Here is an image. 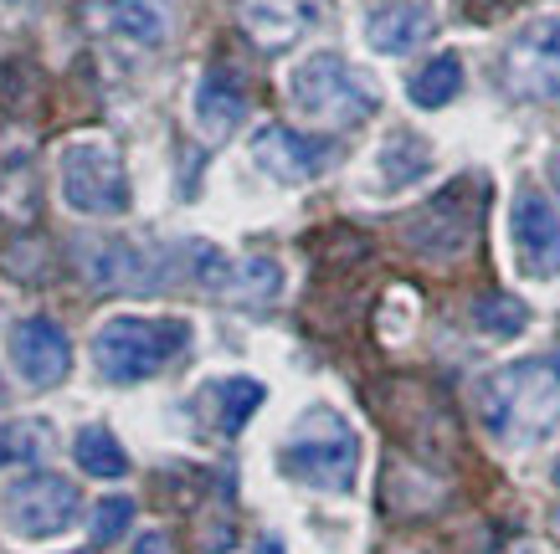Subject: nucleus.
<instances>
[{
    "instance_id": "12",
    "label": "nucleus",
    "mask_w": 560,
    "mask_h": 554,
    "mask_svg": "<svg viewBox=\"0 0 560 554\" xmlns=\"http://www.w3.org/2000/svg\"><path fill=\"white\" fill-rule=\"evenodd\" d=\"M11 365L32 390H51L68 380L72 369V344L62 334V323L47 319V314H32V319L11 323Z\"/></svg>"
},
{
    "instance_id": "29",
    "label": "nucleus",
    "mask_w": 560,
    "mask_h": 554,
    "mask_svg": "<svg viewBox=\"0 0 560 554\" xmlns=\"http://www.w3.org/2000/svg\"><path fill=\"white\" fill-rule=\"evenodd\" d=\"M72 554H88V550H72Z\"/></svg>"
},
{
    "instance_id": "5",
    "label": "nucleus",
    "mask_w": 560,
    "mask_h": 554,
    "mask_svg": "<svg viewBox=\"0 0 560 554\" xmlns=\"http://www.w3.org/2000/svg\"><path fill=\"white\" fill-rule=\"evenodd\" d=\"M57 190L62 205L88 221H119L135 205V185L108 139H72L57 154Z\"/></svg>"
},
{
    "instance_id": "6",
    "label": "nucleus",
    "mask_w": 560,
    "mask_h": 554,
    "mask_svg": "<svg viewBox=\"0 0 560 554\" xmlns=\"http://www.w3.org/2000/svg\"><path fill=\"white\" fill-rule=\"evenodd\" d=\"M478 211H483V196H478L468 180L442 185L438 196H427L411 216H401V241L411 252L432 257V262H447V257H463L468 241L478 232Z\"/></svg>"
},
{
    "instance_id": "25",
    "label": "nucleus",
    "mask_w": 560,
    "mask_h": 554,
    "mask_svg": "<svg viewBox=\"0 0 560 554\" xmlns=\"http://www.w3.org/2000/svg\"><path fill=\"white\" fill-rule=\"evenodd\" d=\"M135 554H171V534H160V529H150V534H139Z\"/></svg>"
},
{
    "instance_id": "15",
    "label": "nucleus",
    "mask_w": 560,
    "mask_h": 554,
    "mask_svg": "<svg viewBox=\"0 0 560 554\" xmlns=\"http://www.w3.org/2000/svg\"><path fill=\"white\" fill-rule=\"evenodd\" d=\"M190 114H196V129H201V139L221 144V139H226L242 123V114H247V87H242V78L232 68H211L201 83H196Z\"/></svg>"
},
{
    "instance_id": "2",
    "label": "nucleus",
    "mask_w": 560,
    "mask_h": 554,
    "mask_svg": "<svg viewBox=\"0 0 560 554\" xmlns=\"http://www.w3.org/2000/svg\"><path fill=\"white\" fill-rule=\"evenodd\" d=\"M278 468H283V478L314 487V493H350L360 478L355 426L329 405H308L304 416L293 421L289 441L278 452Z\"/></svg>"
},
{
    "instance_id": "13",
    "label": "nucleus",
    "mask_w": 560,
    "mask_h": 554,
    "mask_svg": "<svg viewBox=\"0 0 560 554\" xmlns=\"http://www.w3.org/2000/svg\"><path fill=\"white\" fill-rule=\"evenodd\" d=\"M78 272L83 283H93L98 293H124V287H154L160 283V262L154 252L124 241V236H93L78 241Z\"/></svg>"
},
{
    "instance_id": "27",
    "label": "nucleus",
    "mask_w": 560,
    "mask_h": 554,
    "mask_svg": "<svg viewBox=\"0 0 560 554\" xmlns=\"http://www.w3.org/2000/svg\"><path fill=\"white\" fill-rule=\"evenodd\" d=\"M550 185H556V196H560V154L550 160Z\"/></svg>"
},
{
    "instance_id": "9",
    "label": "nucleus",
    "mask_w": 560,
    "mask_h": 554,
    "mask_svg": "<svg viewBox=\"0 0 560 554\" xmlns=\"http://www.w3.org/2000/svg\"><path fill=\"white\" fill-rule=\"evenodd\" d=\"M504 87L514 98H560V16H535L504 47Z\"/></svg>"
},
{
    "instance_id": "8",
    "label": "nucleus",
    "mask_w": 560,
    "mask_h": 554,
    "mask_svg": "<svg viewBox=\"0 0 560 554\" xmlns=\"http://www.w3.org/2000/svg\"><path fill=\"white\" fill-rule=\"evenodd\" d=\"M190 278H201L206 293L242 303V308H262L283 293V268L272 257H226L206 241L190 247Z\"/></svg>"
},
{
    "instance_id": "18",
    "label": "nucleus",
    "mask_w": 560,
    "mask_h": 554,
    "mask_svg": "<svg viewBox=\"0 0 560 554\" xmlns=\"http://www.w3.org/2000/svg\"><path fill=\"white\" fill-rule=\"evenodd\" d=\"M88 21L129 47H160L171 36V11L160 0H103L88 11Z\"/></svg>"
},
{
    "instance_id": "21",
    "label": "nucleus",
    "mask_w": 560,
    "mask_h": 554,
    "mask_svg": "<svg viewBox=\"0 0 560 554\" xmlns=\"http://www.w3.org/2000/svg\"><path fill=\"white\" fill-rule=\"evenodd\" d=\"M458 93H463V57L458 51H438L427 68L411 72V83H407V98L417 103V108H447Z\"/></svg>"
},
{
    "instance_id": "24",
    "label": "nucleus",
    "mask_w": 560,
    "mask_h": 554,
    "mask_svg": "<svg viewBox=\"0 0 560 554\" xmlns=\"http://www.w3.org/2000/svg\"><path fill=\"white\" fill-rule=\"evenodd\" d=\"M129 523H135V498L108 493V498H98L93 514H88V534L98 539V544H114V539L129 534Z\"/></svg>"
},
{
    "instance_id": "1",
    "label": "nucleus",
    "mask_w": 560,
    "mask_h": 554,
    "mask_svg": "<svg viewBox=\"0 0 560 554\" xmlns=\"http://www.w3.org/2000/svg\"><path fill=\"white\" fill-rule=\"evenodd\" d=\"M474 411L483 432L504 447H535L560 426V350L525 354L478 375Z\"/></svg>"
},
{
    "instance_id": "23",
    "label": "nucleus",
    "mask_w": 560,
    "mask_h": 554,
    "mask_svg": "<svg viewBox=\"0 0 560 554\" xmlns=\"http://www.w3.org/2000/svg\"><path fill=\"white\" fill-rule=\"evenodd\" d=\"M474 323L489 339H514L529 329V308L520 298H510V293H483L474 303Z\"/></svg>"
},
{
    "instance_id": "10",
    "label": "nucleus",
    "mask_w": 560,
    "mask_h": 554,
    "mask_svg": "<svg viewBox=\"0 0 560 554\" xmlns=\"http://www.w3.org/2000/svg\"><path fill=\"white\" fill-rule=\"evenodd\" d=\"M253 165L278 185H314L335 165V144L314 134H299L289 123H262L253 134Z\"/></svg>"
},
{
    "instance_id": "11",
    "label": "nucleus",
    "mask_w": 560,
    "mask_h": 554,
    "mask_svg": "<svg viewBox=\"0 0 560 554\" xmlns=\"http://www.w3.org/2000/svg\"><path fill=\"white\" fill-rule=\"evenodd\" d=\"M510 241H514V262H520L525 278L550 283V278L560 272V216L540 190H520V196H514Z\"/></svg>"
},
{
    "instance_id": "7",
    "label": "nucleus",
    "mask_w": 560,
    "mask_h": 554,
    "mask_svg": "<svg viewBox=\"0 0 560 554\" xmlns=\"http://www.w3.org/2000/svg\"><path fill=\"white\" fill-rule=\"evenodd\" d=\"M78 508H83V493L72 478L62 472H26L16 483L5 487V498H0V519L16 539H51L62 534L72 519H78Z\"/></svg>"
},
{
    "instance_id": "19",
    "label": "nucleus",
    "mask_w": 560,
    "mask_h": 554,
    "mask_svg": "<svg viewBox=\"0 0 560 554\" xmlns=\"http://www.w3.org/2000/svg\"><path fill=\"white\" fill-rule=\"evenodd\" d=\"M432 169V144L417 134H407V129H396V134L381 144V154H375V175H381V190H407V185H417Z\"/></svg>"
},
{
    "instance_id": "20",
    "label": "nucleus",
    "mask_w": 560,
    "mask_h": 554,
    "mask_svg": "<svg viewBox=\"0 0 560 554\" xmlns=\"http://www.w3.org/2000/svg\"><path fill=\"white\" fill-rule=\"evenodd\" d=\"M51 457V421L21 416L0 432V472H36Z\"/></svg>"
},
{
    "instance_id": "28",
    "label": "nucleus",
    "mask_w": 560,
    "mask_h": 554,
    "mask_svg": "<svg viewBox=\"0 0 560 554\" xmlns=\"http://www.w3.org/2000/svg\"><path fill=\"white\" fill-rule=\"evenodd\" d=\"M0 405H5V375H0Z\"/></svg>"
},
{
    "instance_id": "22",
    "label": "nucleus",
    "mask_w": 560,
    "mask_h": 554,
    "mask_svg": "<svg viewBox=\"0 0 560 554\" xmlns=\"http://www.w3.org/2000/svg\"><path fill=\"white\" fill-rule=\"evenodd\" d=\"M72 462L88 472V478H103V483H114L129 472V452L119 447V437L108 432V426H83L78 437H72Z\"/></svg>"
},
{
    "instance_id": "14",
    "label": "nucleus",
    "mask_w": 560,
    "mask_h": 554,
    "mask_svg": "<svg viewBox=\"0 0 560 554\" xmlns=\"http://www.w3.org/2000/svg\"><path fill=\"white\" fill-rule=\"evenodd\" d=\"M324 21V0H242V26L262 51L293 47Z\"/></svg>"
},
{
    "instance_id": "4",
    "label": "nucleus",
    "mask_w": 560,
    "mask_h": 554,
    "mask_svg": "<svg viewBox=\"0 0 560 554\" xmlns=\"http://www.w3.org/2000/svg\"><path fill=\"white\" fill-rule=\"evenodd\" d=\"M289 98L293 108L319 123V129H355L381 108L375 87L360 78L340 51H314L289 72Z\"/></svg>"
},
{
    "instance_id": "26",
    "label": "nucleus",
    "mask_w": 560,
    "mask_h": 554,
    "mask_svg": "<svg viewBox=\"0 0 560 554\" xmlns=\"http://www.w3.org/2000/svg\"><path fill=\"white\" fill-rule=\"evenodd\" d=\"M257 554H283V544H278L272 534H262V539H257Z\"/></svg>"
},
{
    "instance_id": "16",
    "label": "nucleus",
    "mask_w": 560,
    "mask_h": 554,
    "mask_svg": "<svg viewBox=\"0 0 560 554\" xmlns=\"http://www.w3.org/2000/svg\"><path fill=\"white\" fill-rule=\"evenodd\" d=\"M427 36H432V11L422 0H386L365 21V42L381 57H407V51L422 47Z\"/></svg>"
},
{
    "instance_id": "3",
    "label": "nucleus",
    "mask_w": 560,
    "mask_h": 554,
    "mask_svg": "<svg viewBox=\"0 0 560 554\" xmlns=\"http://www.w3.org/2000/svg\"><path fill=\"white\" fill-rule=\"evenodd\" d=\"M190 344L186 319H144V314H114L93 334V365L114 386L154 380L165 365H175Z\"/></svg>"
},
{
    "instance_id": "17",
    "label": "nucleus",
    "mask_w": 560,
    "mask_h": 554,
    "mask_svg": "<svg viewBox=\"0 0 560 554\" xmlns=\"http://www.w3.org/2000/svg\"><path fill=\"white\" fill-rule=\"evenodd\" d=\"M262 401H268V386L253 380V375H221V380L201 386V396H196V405L211 421V432H221V437H237L242 426L257 416Z\"/></svg>"
}]
</instances>
